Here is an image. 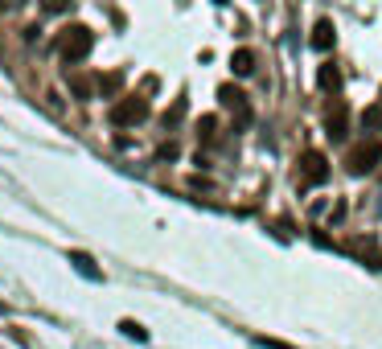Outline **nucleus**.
I'll return each instance as SVG.
<instances>
[{
  "label": "nucleus",
  "mask_w": 382,
  "mask_h": 349,
  "mask_svg": "<svg viewBox=\"0 0 382 349\" xmlns=\"http://www.w3.org/2000/svg\"><path fill=\"white\" fill-rule=\"evenodd\" d=\"M95 46V33L87 29V25H66L62 29V37H58V54H62V62L74 66V62H82L87 54Z\"/></svg>",
  "instance_id": "nucleus-1"
},
{
  "label": "nucleus",
  "mask_w": 382,
  "mask_h": 349,
  "mask_svg": "<svg viewBox=\"0 0 382 349\" xmlns=\"http://www.w3.org/2000/svg\"><path fill=\"white\" fill-rule=\"evenodd\" d=\"M148 99H140V94H123V99H116L111 103V123L116 128H136V123H144L148 119Z\"/></svg>",
  "instance_id": "nucleus-2"
},
{
  "label": "nucleus",
  "mask_w": 382,
  "mask_h": 349,
  "mask_svg": "<svg viewBox=\"0 0 382 349\" xmlns=\"http://www.w3.org/2000/svg\"><path fill=\"white\" fill-rule=\"evenodd\" d=\"M374 164H382V144L378 140H362L350 148V157H345V169L354 173V177H366Z\"/></svg>",
  "instance_id": "nucleus-3"
},
{
  "label": "nucleus",
  "mask_w": 382,
  "mask_h": 349,
  "mask_svg": "<svg viewBox=\"0 0 382 349\" xmlns=\"http://www.w3.org/2000/svg\"><path fill=\"white\" fill-rule=\"evenodd\" d=\"M218 99H222V107H226V111H235V123H239V128H247V123L255 119L239 87H230V82H226V87H218Z\"/></svg>",
  "instance_id": "nucleus-4"
},
{
  "label": "nucleus",
  "mask_w": 382,
  "mask_h": 349,
  "mask_svg": "<svg viewBox=\"0 0 382 349\" xmlns=\"http://www.w3.org/2000/svg\"><path fill=\"white\" fill-rule=\"evenodd\" d=\"M325 132H329V140H345V132H350V107L345 103H337V99L325 103Z\"/></svg>",
  "instance_id": "nucleus-5"
},
{
  "label": "nucleus",
  "mask_w": 382,
  "mask_h": 349,
  "mask_svg": "<svg viewBox=\"0 0 382 349\" xmlns=\"http://www.w3.org/2000/svg\"><path fill=\"white\" fill-rule=\"evenodd\" d=\"M300 173H304L309 185H325V181H329V161H325L321 152H304V157H300Z\"/></svg>",
  "instance_id": "nucleus-6"
},
{
  "label": "nucleus",
  "mask_w": 382,
  "mask_h": 349,
  "mask_svg": "<svg viewBox=\"0 0 382 349\" xmlns=\"http://www.w3.org/2000/svg\"><path fill=\"white\" fill-rule=\"evenodd\" d=\"M66 87L78 103H87V99H95V82L87 78V74H78V70H66Z\"/></svg>",
  "instance_id": "nucleus-7"
},
{
  "label": "nucleus",
  "mask_w": 382,
  "mask_h": 349,
  "mask_svg": "<svg viewBox=\"0 0 382 349\" xmlns=\"http://www.w3.org/2000/svg\"><path fill=\"white\" fill-rule=\"evenodd\" d=\"M66 259H70V267L78 271V276H87V279H103V271L95 267V259L87 255V251H70Z\"/></svg>",
  "instance_id": "nucleus-8"
},
{
  "label": "nucleus",
  "mask_w": 382,
  "mask_h": 349,
  "mask_svg": "<svg viewBox=\"0 0 382 349\" xmlns=\"http://www.w3.org/2000/svg\"><path fill=\"white\" fill-rule=\"evenodd\" d=\"M312 49H333V21H321L312 25Z\"/></svg>",
  "instance_id": "nucleus-9"
},
{
  "label": "nucleus",
  "mask_w": 382,
  "mask_h": 349,
  "mask_svg": "<svg viewBox=\"0 0 382 349\" xmlns=\"http://www.w3.org/2000/svg\"><path fill=\"white\" fill-rule=\"evenodd\" d=\"M316 87H321L325 94H333L337 87H341V70H337L333 62H329V66H321V70H316Z\"/></svg>",
  "instance_id": "nucleus-10"
},
{
  "label": "nucleus",
  "mask_w": 382,
  "mask_h": 349,
  "mask_svg": "<svg viewBox=\"0 0 382 349\" xmlns=\"http://www.w3.org/2000/svg\"><path fill=\"white\" fill-rule=\"evenodd\" d=\"M230 70H235L239 78L255 74V54H251V49H235V54H230Z\"/></svg>",
  "instance_id": "nucleus-11"
},
{
  "label": "nucleus",
  "mask_w": 382,
  "mask_h": 349,
  "mask_svg": "<svg viewBox=\"0 0 382 349\" xmlns=\"http://www.w3.org/2000/svg\"><path fill=\"white\" fill-rule=\"evenodd\" d=\"M350 247H354V251H358V255L366 259V263H370V267H378V263H382V255L374 251V238H354Z\"/></svg>",
  "instance_id": "nucleus-12"
},
{
  "label": "nucleus",
  "mask_w": 382,
  "mask_h": 349,
  "mask_svg": "<svg viewBox=\"0 0 382 349\" xmlns=\"http://www.w3.org/2000/svg\"><path fill=\"white\" fill-rule=\"evenodd\" d=\"M120 87H123V74H120V70H116V74H103V78L95 82V91L103 94V99H111V94L120 91Z\"/></svg>",
  "instance_id": "nucleus-13"
},
{
  "label": "nucleus",
  "mask_w": 382,
  "mask_h": 349,
  "mask_svg": "<svg viewBox=\"0 0 382 349\" xmlns=\"http://www.w3.org/2000/svg\"><path fill=\"white\" fill-rule=\"evenodd\" d=\"M120 333L132 337V341H148V329H144L140 321H120Z\"/></svg>",
  "instance_id": "nucleus-14"
},
{
  "label": "nucleus",
  "mask_w": 382,
  "mask_h": 349,
  "mask_svg": "<svg viewBox=\"0 0 382 349\" xmlns=\"http://www.w3.org/2000/svg\"><path fill=\"white\" fill-rule=\"evenodd\" d=\"M378 123H382V107H366V111H362V128H366V132L378 128Z\"/></svg>",
  "instance_id": "nucleus-15"
},
{
  "label": "nucleus",
  "mask_w": 382,
  "mask_h": 349,
  "mask_svg": "<svg viewBox=\"0 0 382 349\" xmlns=\"http://www.w3.org/2000/svg\"><path fill=\"white\" fill-rule=\"evenodd\" d=\"M70 4H74V0H42V8H46V13H66Z\"/></svg>",
  "instance_id": "nucleus-16"
},
{
  "label": "nucleus",
  "mask_w": 382,
  "mask_h": 349,
  "mask_svg": "<svg viewBox=\"0 0 382 349\" xmlns=\"http://www.w3.org/2000/svg\"><path fill=\"white\" fill-rule=\"evenodd\" d=\"M197 128H202V140H214V116H206Z\"/></svg>",
  "instance_id": "nucleus-17"
},
{
  "label": "nucleus",
  "mask_w": 382,
  "mask_h": 349,
  "mask_svg": "<svg viewBox=\"0 0 382 349\" xmlns=\"http://www.w3.org/2000/svg\"><path fill=\"white\" fill-rule=\"evenodd\" d=\"M259 345L263 349H296V345H288V341H276V337H259Z\"/></svg>",
  "instance_id": "nucleus-18"
},
{
  "label": "nucleus",
  "mask_w": 382,
  "mask_h": 349,
  "mask_svg": "<svg viewBox=\"0 0 382 349\" xmlns=\"http://www.w3.org/2000/svg\"><path fill=\"white\" fill-rule=\"evenodd\" d=\"M8 4H25V0H8Z\"/></svg>",
  "instance_id": "nucleus-19"
},
{
  "label": "nucleus",
  "mask_w": 382,
  "mask_h": 349,
  "mask_svg": "<svg viewBox=\"0 0 382 349\" xmlns=\"http://www.w3.org/2000/svg\"><path fill=\"white\" fill-rule=\"evenodd\" d=\"M214 4H226V0H214Z\"/></svg>",
  "instance_id": "nucleus-20"
}]
</instances>
